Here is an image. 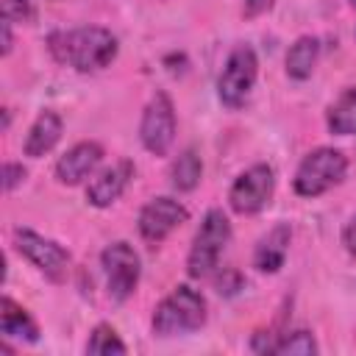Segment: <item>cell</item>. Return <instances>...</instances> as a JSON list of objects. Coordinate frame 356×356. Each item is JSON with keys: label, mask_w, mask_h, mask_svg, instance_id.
Returning a JSON list of instances; mask_svg holds the SVG:
<instances>
[{"label": "cell", "mask_w": 356, "mask_h": 356, "mask_svg": "<svg viewBox=\"0 0 356 356\" xmlns=\"http://www.w3.org/2000/svg\"><path fill=\"white\" fill-rule=\"evenodd\" d=\"M47 50L58 64L78 72H100L117 58V36L100 25H81L70 31H53L47 36Z\"/></svg>", "instance_id": "obj_1"}, {"label": "cell", "mask_w": 356, "mask_h": 356, "mask_svg": "<svg viewBox=\"0 0 356 356\" xmlns=\"http://www.w3.org/2000/svg\"><path fill=\"white\" fill-rule=\"evenodd\" d=\"M206 317H209L206 298L195 286L178 284L170 295H164L159 300V306L153 312V334L156 337L192 334L206 325Z\"/></svg>", "instance_id": "obj_2"}, {"label": "cell", "mask_w": 356, "mask_h": 356, "mask_svg": "<svg viewBox=\"0 0 356 356\" xmlns=\"http://www.w3.org/2000/svg\"><path fill=\"white\" fill-rule=\"evenodd\" d=\"M231 242V220L222 209H209L200 220V228L192 236V248L186 253V275L200 281L209 278L225 253V245Z\"/></svg>", "instance_id": "obj_3"}, {"label": "cell", "mask_w": 356, "mask_h": 356, "mask_svg": "<svg viewBox=\"0 0 356 356\" xmlns=\"http://www.w3.org/2000/svg\"><path fill=\"white\" fill-rule=\"evenodd\" d=\"M345 172H348L345 153L337 150V147L323 145V147L309 150L300 159V164L295 170V178H292V189L300 197H320L328 189H334L337 184H342Z\"/></svg>", "instance_id": "obj_4"}, {"label": "cell", "mask_w": 356, "mask_h": 356, "mask_svg": "<svg viewBox=\"0 0 356 356\" xmlns=\"http://www.w3.org/2000/svg\"><path fill=\"white\" fill-rule=\"evenodd\" d=\"M259 75V58L250 44H236L217 78V97L225 108H239L250 97Z\"/></svg>", "instance_id": "obj_5"}, {"label": "cell", "mask_w": 356, "mask_h": 356, "mask_svg": "<svg viewBox=\"0 0 356 356\" xmlns=\"http://www.w3.org/2000/svg\"><path fill=\"white\" fill-rule=\"evenodd\" d=\"M14 248L53 284H64L72 267V256L64 245L50 236H42L31 228H14Z\"/></svg>", "instance_id": "obj_6"}, {"label": "cell", "mask_w": 356, "mask_h": 356, "mask_svg": "<svg viewBox=\"0 0 356 356\" xmlns=\"http://www.w3.org/2000/svg\"><path fill=\"white\" fill-rule=\"evenodd\" d=\"M100 267H103L108 298L114 303H125L136 292L139 275H142V259L134 250V245H128L122 239L106 245L100 253Z\"/></svg>", "instance_id": "obj_7"}, {"label": "cell", "mask_w": 356, "mask_h": 356, "mask_svg": "<svg viewBox=\"0 0 356 356\" xmlns=\"http://www.w3.org/2000/svg\"><path fill=\"white\" fill-rule=\"evenodd\" d=\"M273 192H275V170L264 161L250 164L234 178L228 189V209L242 217L259 214L273 200Z\"/></svg>", "instance_id": "obj_8"}, {"label": "cell", "mask_w": 356, "mask_h": 356, "mask_svg": "<svg viewBox=\"0 0 356 356\" xmlns=\"http://www.w3.org/2000/svg\"><path fill=\"white\" fill-rule=\"evenodd\" d=\"M175 128H178V120H175V106L170 100L167 92H156L145 111H142V120H139V142L147 153L153 156H167L172 142H175Z\"/></svg>", "instance_id": "obj_9"}, {"label": "cell", "mask_w": 356, "mask_h": 356, "mask_svg": "<svg viewBox=\"0 0 356 356\" xmlns=\"http://www.w3.org/2000/svg\"><path fill=\"white\" fill-rule=\"evenodd\" d=\"M189 220V209L170 197V195H159L153 200H147L142 209H139V217H136V231L139 236L147 242V245H161L178 225H184Z\"/></svg>", "instance_id": "obj_10"}, {"label": "cell", "mask_w": 356, "mask_h": 356, "mask_svg": "<svg viewBox=\"0 0 356 356\" xmlns=\"http://www.w3.org/2000/svg\"><path fill=\"white\" fill-rule=\"evenodd\" d=\"M103 161V145L95 142V139H83V142H75L70 150H64L53 167V175L58 184L64 186H78L83 184L86 178H92L97 172Z\"/></svg>", "instance_id": "obj_11"}, {"label": "cell", "mask_w": 356, "mask_h": 356, "mask_svg": "<svg viewBox=\"0 0 356 356\" xmlns=\"http://www.w3.org/2000/svg\"><path fill=\"white\" fill-rule=\"evenodd\" d=\"M134 161L131 159H120L103 170H97L86 186V200L95 209H108L111 203H117L122 197V192L128 189V184L134 181Z\"/></svg>", "instance_id": "obj_12"}, {"label": "cell", "mask_w": 356, "mask_h": 356, "mask_svg": "<svg viewBox=\"0 0 356 356\" xmlns=\"http://www.w3.org/2000/svg\"><path fill=\"white\" fill-rule=\"evenodd\" d=\"M61 134H64V120L53 108H44L31 122V128L25 134V142H22V153L28 159H42L58 145Z\"/></svg>", "instance_id": "obj_13"}, {"label": "cell", "mask_w": 356, "mask_h": 356, "mask_svg": "<svg viewBox=\"0 0 356 356\" xmlns=\"http://www.w3.org/2000/svg\"><path fill=\"white\" fill-rule=\"evenodd\" d=\"M289 242H292V228L289 222H275L259 242L253 250V267L259 273H278L286 261L289 253Z\"/></svg>", "instance_id": "obj_14"}, {"label": "cell", "mask_w": 356, "mask_h": 356, "mask_svg": "<svg viewBox=\"0 0 356 356\" xmlns=\"http://www.w3.org/2000/svg\"><path fill=\"white\" fill-rule=\"evenodd\" d=\"M0 337L19 342H39V323L8 295L0 298Z\"/></svg>", "instance_id": "obj_15"}, {"label": "cell", "mask_w": 356, "mask_h": 356, "mask_svg": "<svg viewBox=\"0 0 356 356\" xmlns=\"http://www.w3.org/2000/svg\"><path fill=\"white\" fill-rule=\"evenodd\" d=\"M317 58H320V39L312 36V33H303L298 36L289 50H286V58H284V67H286V75L292 81H306L312 78L314 67H317Z\"/></svg>", "instance_id": "obj_16"}, {"label": "cell", "mask_w": 356, "mask_h": 356, "mask_svg": "<svg viewBox=\"0 0 356 356\" xmlns=\"http://www.w3.org/2000/svg\"><path fill=\"white\" fill-rule=\"evenodd\" d=\"M325 125L334 136H356V86L342 89V95L325 108Z\"/></svg>", "instance_id": "obj_17"}, {"label": "cell", "mask_w": 356, "mask_h": 356, "mask_svg": "<svg viewBox=\"0 0 356 356\" xmlns=\"http://www.w3.org/2000/svg\"><path fill=\"white\" fill-rule=\"evenodd\" d=\"M203 178V161H200V153L195 147H186L175 161H172V170H170V184L175 192H192L197 189Z\"/></svg>", "instance_id": "obj_18"}, {"label": "cell", "mask_w": 356, "mask_h": 356, "mask_svg": "<svg viewBox=\"0 0 356 356\" xmlns=\"http://www.w3.org/2000/svg\"><path fill=\"white\" fill-rule=\"evenodd\" d=\"M86 353H95V356H108V353H128V345L120 339V334L108 325V323H97L89 334V342H86Z\"/></svg>", "instance_id": "obj_19"}, {"label": "cell", "mask_w": 356, "mask_h": 356, "mask_svg": "<svg viewBox=\"0 0 356 356\" xmlns=\"http://www.w3.org/2000/svg\"><path fill=\"white\" fill-rule=\"evenodd\" d=\"M270 353H298V356H312L317 353V339L312 331L298 328L289 334H275V342L270 348Z\"/></svg>", "instance_id": "obj_20"}, {"label": "cell", "mask_w": 356, "mask_h": 356, "mask_svg": "<svg viewBox=\"0 0 356 356\" xmlns=\"http://www.w3.org/2000/svg\"><path fill=\"white\" fill-rule=\"evenodd\" d=\"M0 17L8 22L31 25L36 19V8L31 0H0Z\"/></svg>", "instance_id": "obj_21"}, {"label": "cell", "mask_w": 356, "mask_h": 356, "mask_svg": "<svg viewBox=\"0 0 356 356\" xmlns=\"http://www.w3.org/2000/svg\"><path fill=\"white\" fill-rule=\"evenodd\" d=\"M25 167L19 164V161H6L3 164V189L6 192H11V189H17L22 181H25Z\"/></svg>", "instance_id": "obj_22"}, {"label": "cell", "mask_w": 356, "mask_h": 356, "mask_svg": "<svg viewBox=\"0 0 356 356\" xmlns=\"http://www.w3.org/2000/svg\"><path fill=\"white\" fill-rule=\"evenodd\" d=\"M273 6H275V0H245V6H242V14H245L248 19H256V17L267 14Z\"/></svg>", "instance_id": "obj_23"}, {"label": "cell", "mask_w": 356, "mask_h": 356, "mask_svg": "<svg viewBox=\"0 0 356 356\" xmlns=\"http://www.w3.org/2000/svg\"><path fill=\"white\" fill-rule=\"evenodd\" d=\"M342 245H345V250L350 253V256H356V214L345 222V228H342Z\"/></svg>", "instance_id": "obj_24"}, {"label": "cell", "mask_w": 356, "mask_h": 356, "mask_svg": "<svg viewBox=\"0 0 356 356\" xmlns=\"http://www.w3.org/2000/svg\"><path fill=\"white\" fill-rule=\"evenodd\" d=\"M11 25L14 22H8V19H0V36H3V56H8L11 53V47H14V36H11Z\"/></svg>", "instance_id": "obj_25"}, {"label": "cell", "mask_w": 356, "mask_h": 356, "mask_svg": "<svg viewBox=\"0 0 356 356\" xmlns=\"http://www.w3.org/2000/svg\"><path fill=\"white\" fill-rule=\"evenodd\" d=\"M350 8H356V0H350Z\"/></svg>", "instance_id": "obj_26"}]
</instances>
